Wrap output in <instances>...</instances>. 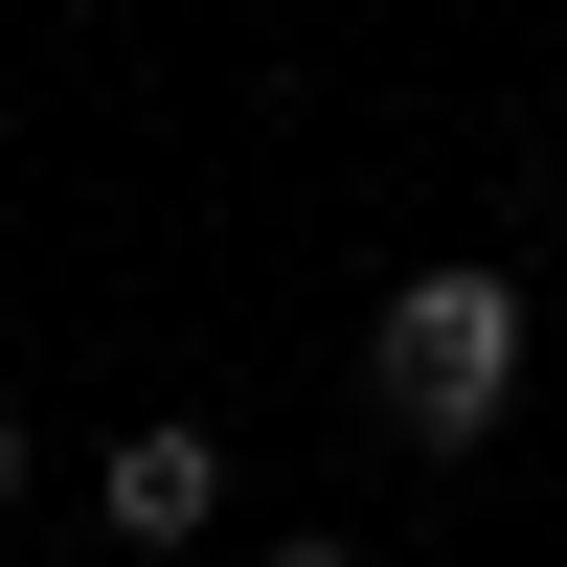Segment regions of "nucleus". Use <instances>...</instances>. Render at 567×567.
<instances>
[{
  "label": "nucleus",
  "mask_w": 567,
  "mask_h": 567,
  "mask_svg": "<svg viewBox=\"0 0 567 567\" xmlns=\"http://www.w3.org/2000/svg\"><path fill=\"white\" fill-rule=\"evenodd\" d=\"M0 499H23V409H0Z\"/></svg>",
  "instance_id": "obj_4"
},
{
  "label": "nucleus",
  "mask_w": 567,
  "mask_h": 567,
  "mask_svg": "<svg viewBox=\"0 0 567 567\" xmlns=\"http://www.w3.org/2000/svg\"><path fill=\"white\" fill-rule=\"evenodd\" d=\"M227 523V432H114V545H205Z\"/></svg>",
  "instance_id": "obj_2"
},
{
  "label": "nucleus",
  "mask_w": 567,
  "mask_h": 567,
  "mask_svg": "<svg viewBox=\"0 0 567 567\" xmlns=\"http://www.w3.org/2000/svg\"><path fill=\"white\" fill-rule=\"evenodd\" d=\"M523 363H545L523 272H386V318H363V409H386L409 454H499Z\"/></svg>",
  "instance_id": "obj_1"
},
{
  "label": "nucleus",
  "mask_w": 567,
  "mask_h": 567,
  "mask_svg": "<svg viewBox=\"0 0 567 567\" xmlns=\"http://www.w3.org/2000/svg\"><path fill=\"white\" fill-rule=\"evenodd\" d=\"M272 567H363V545H341V523H296V545H272Z\"/></svg>",
  "instance_id": "obj_3"
}]
</instances>
